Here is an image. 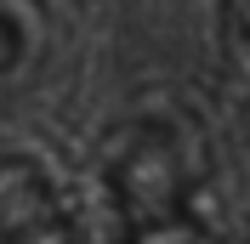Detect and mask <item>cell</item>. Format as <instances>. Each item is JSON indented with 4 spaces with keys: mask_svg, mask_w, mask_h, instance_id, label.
<instances>
[{
    "mask_svg": "<svg viewBox=\"0 0 250 244\" xmlns=\"http://www.w3.org/2000/svg\"><path fill=\"white\" fill-rule=\"evenodd\" d=\"M34 51V34H29V17L17 12L12 0H0V85H12L23 74V62Z\"/></svg>",
    "mask_w": 250,
    "mask_h": 244,
    "instance_id": "obj_1",
    "label": "cell"
},
{
    "mask_svg": "<svg viewBox=\"0 0 250 244\" xmlns=\"http://www.w3.org/2000/svg\"><path fill=\"white\" fill-rule=\"evenodd\" d=\"M222 23L239 57H250V0H222Z\"/></svg>",
    "mask_w": 250,
    "mask_h": 244,
    "instance_id": "obj_2",
    "label": "cell"
}]
</instances>
